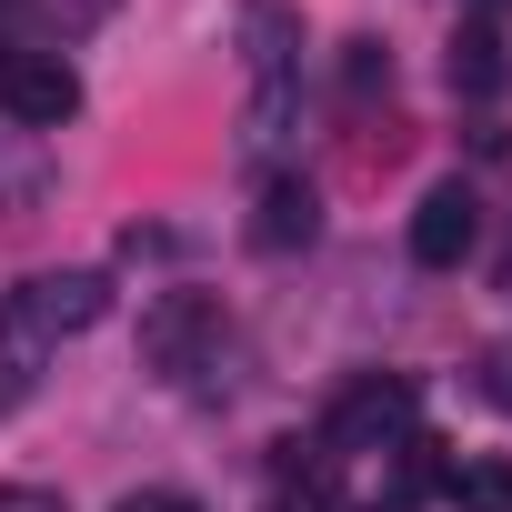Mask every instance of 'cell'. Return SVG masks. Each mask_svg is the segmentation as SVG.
I'll return each mask as SVG.
<instances>
[{
    "instance_id": "cell-1",
    "label": "cell",
    "mask_w": 512,
    "mask_h": 512,
    "mask_svg": "<svg viewBox=\"0 0 512 512\" xmlns=\"http://www.w3.org/2000/svg\"><path fill=\"white\" fill-rule=\"evenodd\" d=\"M241 141L272 151L302 121V21L292 0H241Z\"/></svg>"
},
{
    "instance_id": "cell-2",
    "label": "cell",
    "mask_w": 512,
    "mask_h": 512,
    "mask_svg": "<svg viewBox=\"0 0 512 512\" xmlns=\"http://www.w3.org/2000/svg\"><path fill=\"white\" fill-rule=\"evenodd\" d=\"M221 352H231L221 292H151L141 302V372L151 382H201Z\"/></svg>"
},
{
    "instance_id": "cell-3",
    "label": "cell",
    "mask_w": 512,
    "mask_h": 512,
    "mask_svg": "<svg viewBox=\"0 0 512 512\" xmlns=\"http://www.w3.org/2000/svg\"><path fill=\"white\" fill-rule=\"evenodd\" d=\"M0 111H11L21 131H61V121H81V71L61 51L11 41V51H0Z\"/></svg>"
},
{
    "instance_id": "cell-4",
    "label": "cell",
    "mask_w": 512,
    "mask_h": 512,
    "mask_svg": "<svg viewBox=\"0 0 512 512\" xmlns=\"http://www.w3.org/2000/svg\"><path fill=\"white\" fill-rule=\"evenodd\" d=\"M51 352H61V332H51L41 292H31V282H21V292H0V412H21V402L41 392Z\"/></svg>"
},
{
    "instance_id": "cell-5",
    "label": "cell",
    "mask_w": 512,
    "mask_h": 512,
    "mask_svg": "<svg viewBox=\"0 0 512 512\" xmlns=\"http://www.w3.org/2000/svg\"><path fill=\"white\" fill-rule=\"evenodd\" d=\"M412 382L402 372H372V382H352L342 402H332V442L342 452H382V442H412Z\"/></svg>"
},
{
    "instance_id": "cell-6",
    "label": "cell",
    "mask_w": 512,
    "mask_h": 512,
    "mask_svg": "<svg viewBox=\"0 0 512 512\" xmlns=\"http://www.w3.org/2000/svg\"><path fill=\"white\" fill-rule=\"evenodd\" d=\"M472 241H482V201H472V181H432L422 211H412V262H422V272H462Z\"/></svg>"
},
{
    "instance_id": "cell-7",
    "label": "cell",
    "mask_w": 512,
    "mask_h": 512,
    "mask_svg": "<svg viewBox=\"0 0 512 512\" xmlns=\"http://www.w3.org/2000/svg\"><path fill=\"white\" fill-rule=\"evenodd\" d=\"M251 241H262V251H312L322 241V191L302 171H272L262 201H251Z\"/></svg>"
},
{
    "instance_id": "cell-8",
    "label": "cell",
    "mask_w": 512,
    "mask_h": 512,
    "mask_svg": "<svg viewBox=\"0 0 512 512\" xmlns=\"http://www.w3.org/2000/svg\"><path fill=\"white\" fill-rule=\"evenodd\" d=\"M452 91H472V101L502 91V31H492V21H462V31H452Z\"/></svg>"
},
{
    "instance_id": "cell-9",
    "label": "cell",
    "mask_w": 512,
    "mask_h": 512,
    "mask_svg": "<svg viewBox=\"0 0 512 512\" xmlns=\"http://www.w3.org/2000/svg\"><path fill=\"white\" fill-rule=\"evenodd\" d=\"M452 502H462V512H512V462H502V452L452 462Z\"/></svg>"
},
{
    "instance_id": "cell-10",
    "label": "cell",
    "mask_w": 512,
    "mask_h": 512,
    "mask_svg": "<svg viewBox=\"0 0 512 512\" xmlns=\"http://www.w3.org/2000/svg\"><path fill=\"white\" fill-rule=\"evenodd\" d=\"M0 512H71V502L41 492V482H0Z\"/></svg>"
},
{
    "instance_id": "cell-11",
    "label": "cell",
    "mask_w": 512,
    "mask_h": 512,
    "mask_svg": "<svg viewBox=\"0 0 512 512\" xmlns=\"http://www.w3.org/2000/svg\"><path fill=\"white\" fill-rule=\"evenodd\" d=\"M482 402L512 412V352H482Z\"/></svg>"
},
{
    "instance_id": "cell-12",
    "label": "cell",
    "mask_w": 512,
    "mask_h": 512,
    "mask_svg": "<svg viewBox=\"0 0 512 512\" xmlns=\"http://www.w3.org/2000/svg\"><path fill=\"white\" fill-rule=\"evenodd\" d=\"M121 512H201V502H181V492H131Z\"/></svg>"
},
{
    "instance_id": "cell-13",
    "label": "cell",
    "mask_w": 512,
    "mask_h": 512,
    "mask_svg": "<svg viewBox=\"0 0 512 512\" xmlns=\"http://www.w3.org/2000/svg\"><path fill=\"white\" fill-rule=\"evenodd\" d=\"M262 512H332V502H322V492H272Z\"/></svg>"
},
{
    "instance_id": "cell-14",
    "label": "cell",
    "mask_w": 512,
    "mask_h": 512,
    "mask_svg": "<svg viewBox=\"0 0 512 512\" xmlns=\"http://www.w3.org/2000/svg\"><path fill=\"white\" fill-rule=\"evenodd\" d=\"M0 51H11V0H0Z\"/></svg>"
}]
</instances>
